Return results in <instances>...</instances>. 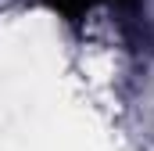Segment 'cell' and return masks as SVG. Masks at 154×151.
I'll list each match as a JSON object with an SVG mask.
<instances>
[{
	"instance_id": "6da1fadb",
	"label": "cell",
	"mask_w": 154,
	"mask_h": 151,
	"mask_svg": "<svg viewBox=\"0 0 154 151\" xmlns=\"http://www.w3.org/2000/svg\"><path fill=\"white\" fill-rule=\"evenodd\" d=\"M61 18H68V22H79L86 11H93L97 4H118V7H133L136 0H47Z\"/></svg>"
}]
</instances>
